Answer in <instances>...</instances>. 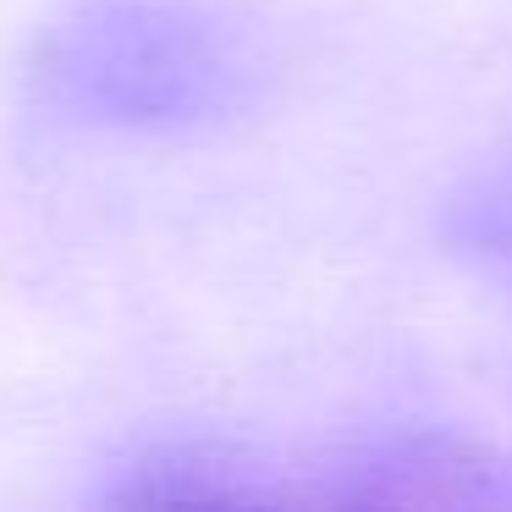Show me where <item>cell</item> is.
<instances>
[{
  "instance_id": "6da1fadb",
  "label": "cell",
  "mask_w": 512,
  "mask_h": 512,
  "mask_svg": "<svg viewBox=\"0 0 512 512\" xmlns=\"http://www.w3.org/2000/svg\"><path fill=\"white\" fill-rule=\"evenodd\" d=\"M336 501L353 507H512V463L452 435H408L347 474Z\"/></svg>"
},
{
  "instance_id": "7a4b0ae2",
  "label": "cell",
  "mask_w": 512,
  "mask_h": 512,
  "mask_svg": "<svg viewBox=\"0 0 512 512\" xmlns=\"http://www.w3.org/2000/svg\"><path fill=\"white\" fill-rule=\"evenodd\" d=\"M270 490L226 446H160L116 490V507H254Z\"/></svg>"
}]
</instances>
